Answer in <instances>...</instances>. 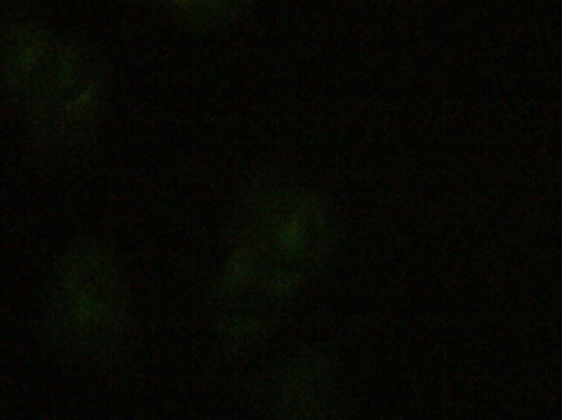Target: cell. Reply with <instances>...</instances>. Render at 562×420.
<instances>
[{
  "label": "cell",
  "mask_w": 562,
  "mask_h": 420,
  "mask_svg": "<svg viewBox=\"0 0 562 420\" xmlns=\"http://www.w3.org/2000/svg\"><path fill=\"white\" fill-rule=\"evenodd\" d=\"M164 11L200 31H225L239 24L251 9V0H157Z\"/></svg>",
  "instance_id": "6"
},
{
  "label": "cell",
  "mask_w": 562,
  "mask_h": 420,
  "mask_svg": "<svg viewBox=\"0 0 562 420\" xmlns=\"http://www.w3.org/2000/svg\"><path fill=\"white\" fill-rule=\"evenodd\" d=\"M106 100L103 68L77 42L60 41L54 58L22 103L38 143L57 152L85 146Z\"/></svg>",
  "instance_id": "3"
},
{
  "label": "cell",
  "mask_w": 562,
  "mask_h": 420,
  "mask_svg": "<svg viewBox=\"0 0 562 420\" xmlns=\"http://www.w3.org/2000/svg\"><path fill=\"white\" fill-rule=\"evenodd\" d=\"M48 318L55 338L77 353L108 356L120 348L126 334V298L120 271L104 249L80 246L65 258Z\"/></svg>",
  "instance_id": "2"
},
{
  "label": "cell",
  "mask_w": 562,
  "mask_h": 420,
  "mask_svg": "<svg viewBox=\"0 0 562 420\" xmlns=\"http://www.w3.org/2000/svg\"><path fill=\"white\" fill-rule=\"evenodd\" d=\"M58 44L60 41L37 22H12L5 29L2 47L5 90L18 100H24L38 78L47 70Z\"/></svg>",
  "instance_id": "4"
},
{
  "label": "cell",
  "mask_w": 562,
  "mask_h": 420,
  "mask_svg": "<svg viewBox=\"0 0 562 420\" xmlns=\"http://www.w3.org/2000/svg\"><path fill=\"white\" fill-rule=\"evenodd\" d=\"M324 200L268 172L249 185L218 285V327L228 343L249 344L271 330L330 249Z\"/></svg>",
  "instance_id": "1"
},
{
  "label": "cell",
  "mask_w": 562,
  "mask_h": 420,
  "mask_svg": "<svg viewBox=\"0 0 562 420\" xmlns=\"http://www.w3.org/2000/svg\"><path fill=\"white\" fill-rule=\"evenodd\" d=\"M278 407L281 420H330L331 377L322 357L294 361L282 379Z\"/></svg>",
  "instance_id": "5"
}]
</instances>
